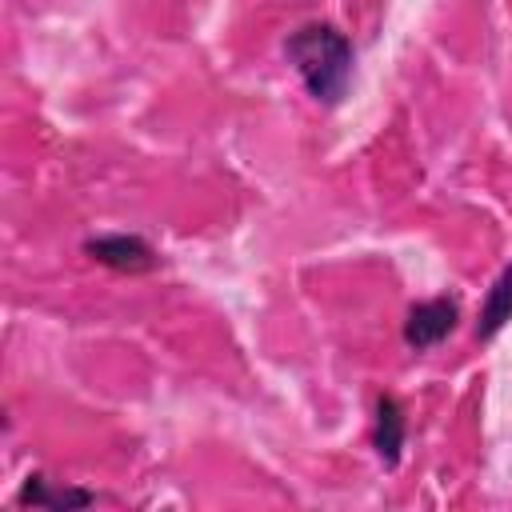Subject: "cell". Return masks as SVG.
Segmentation results:
<instances>
[{"label":"cell","instance_id":"7a4b0ae2","mask_svg":"<svg viewBox=\"0 0 512 512\" xmlns=\"http://www.w3.org/2000/svg\"><path fill=\"white\" fill-rule=\"evenodd\" d=\"M452 328H456V300L436 296V300H424V304H416V308L408 312V320H404V340H408L412 348H432V344H440Z\"/></svg>","mask_w":512,"mask_h":512},{"label":"cell","instance_id":"3957f363","mask_svg":"<svg viewBox=\"0 0 512 512\" xmlns=\"http://www.w3.org/2000/svg\"><path fill=\"white\" fill-rule=\"evenodd\" d=\"M88 252H92V260H100L108 268H120V272H144V268L156 264V252L140 236H124V232L88 240Z\"/></svg>","mask_w":512,"mask_h":512},{"label":"cell","instance_id":"277c9868","mask_svg":"<svg viewBox=\"0 0 512 512\" xmlns=\"http://www.w3.org/2000/svg\"><path fill=\"white\" fill-rule=\"evenodd\" d=\"M372 444H376V452L384 456V464H396L400 444H404V412H400V404H396L392 396H380V400H376Z\"/></svg>","mask_w":512,"mask_h":512},{"label":"cell","instance_id":"5b68a950","mask_svg":"<svg viewBox=\"0 0 512 512\" xmlns=\"http://www.w3.org/2000/svg\"><path fill=\"white\" fill-rule=\"evenodd\" d=\"M508 320H512V268H504L500 280L492 284V292H488V300H484V308H480L476 336H480V340H492Z\"/></svg>","mask_w":512,"mask_h":512},{"label":"cell","instance_id":"8992f818","mask_svg":"<svg viewBox=\"0 0 512 512\" xmlns=\"http://www.w3.org/2000/svg\"><path fill=\"white\" fill-rule=\"evenodd\" d=\"M24 504H40V508H64V504H92V496L88 492H68V488H60V492H48L44 488V480H32L28 488H24V496H20Z\"/></svg>","mask_w":512,"mask_h":512},{"label":"cell","instance_id":"6da1fadb","mask_svg":"<svg viewBox=\"0 0 512 512\" xmlns=\"http://www.w3.org/2000/svg\"><path fill=\"white\" fill-rule=\"evenodd\" d=\"M288 60L296 64L304 88L316 100H324V104L340 100L348 72H352V48L332 24H304L288 40Z\"/></svg>","mask_w":512,"mask_h":512}]
</instances>
